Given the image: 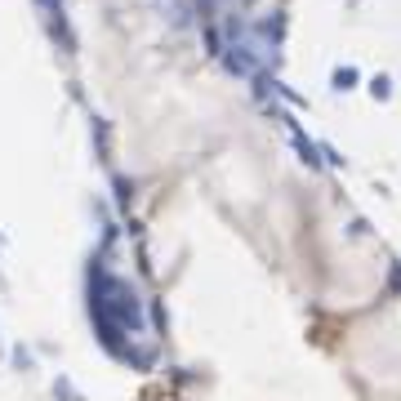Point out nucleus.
<instances>
[{"label": "nucleus", "instance_id": "obj_1", "mask_svg": "<svg viewBox=\"0 0 401 401\" xmlns=\"http://www.w3.org/2000/svg\"><path fill=\"white\" fill-rule=\"evenodd\" d=\"M90 308L98 316H112V321L125 326V330H143V304H139V294H134V286H125L121 277L94 272V299H90Z\"/></svg>", "mask_w": 401, "mask_h": 401}, {"label": "nucleus", "instance_id": "obj_2", "mask_svg": "<svg viewBox=\"0 0 401 401\" xmlns=\"http://www.w3.org/2000/svg\"><path fill=\"white\" fill-rule=\"evenodd\" d=\"M294 147H299V152H304V161H308V165H321V156H316V147H312V143H308V139H304V134H299V129H294Z\"/></svg>", "mask_w": 401, "mask_h": 401}, {"label": "nucleus", "instance_id": "obj_3", "mask_svg": "<svg viewBox=\"0 0 401 401\" xmlns=\"http://www.w3.org/2000/svg\"><path fill=\"white\" fill-rule=\"evenodd\" d=\"M357 85V72L353 67H339V72H334V90H353Z\"/></svg>", "mask_w": 401, "mask_h": 401}, {"label": "nucleus", "instance_id": "obj_4", "mask_svg": "<svg viewBox=\"0 0 401 401\" xmlns=\"http://www.w3.org/2000/svg\"><path fill=\"white\" fill-rule=\"evenodd\" d=\"M370 94H375V98H388V94H392L388 76H375V80H370Z\"/></svg>", "mask_w": 401, "mask_h": 401}, {"label": "nucleus", "instance_id": "obj_5", "mask_svg": "<svg viewBox=\"0 0 401 401\" xmlns=\"http://www.w3.org/2000/svg\"><path fill=\"white\" fill-rule=\"evenodd\" d=\"M241 5H255V0H241Z\"/></svg>", "mask_w": 401, "mask_h": 401}]
</instances>
